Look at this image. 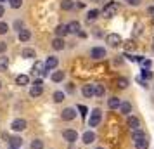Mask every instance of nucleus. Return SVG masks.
I'll return each instance as SVG.
<instances>
[{"instance_id":"f257e3e1","label":"nucleus","mask_w":154,"mask_h":149,"mask_svg":"<svg viewBox=\"0 0 154 149\" xmlns=\"http://www.w3.org/2000/svg\"><path fill=\"white\" fill-rule=\"evenodd\" d=\"M100 121H102V109L100 107H95V109H92L90 113V118H88V125L92 128H95L100 125Z\"/></svg>"},{"instance_id":"f03ea898","label":"nucleus","mask_w":154,"mask_h":149,"mask_svg":"<svg viewBox=\"0 0 154 149\" xmlns=\"http://www.w3.org/2000/svg\"><path fill=\"white\" fill-rule=\"evenodd\" d=\"M118 9H119L118 2H109V4H106V7L102 9V16H104V17H112V16L118 12Z\"/></svg>"},{"instance_id":"7ed1b4c3","label":"nucleus","mask_w":154,"mask_h":149,"mask_svg":"<svg viewBox=\"0 0 154 149\" xmlns=\"http://www.w3.org/2000/svg\"><path fill=\"white\" fill-rule=\"evenodd\" d=\"M76 107H64L63 111H61V120L64 121H73L75 118H76Z\"/></svg>"},{"instance_id":"20e7f679","label":"nucleus","mask_w":154,"mask_h":149,"mask_svg":"<svg viewBox=\"0 0 154 149\" xmlns=\"http://www.w3.org/2000/svg\"><path fill=\"white\" fill-rule=\"evenodd\" d=\"M63 139L66 142L73 144V142L78 141V132L76 130H71V128H66V130H63Z\"/></svg>"},{"instance_id":"39448f33","label":"nucleus","mask_w":154,"mask_h":149,"mask_svg":"<svg viewBox=\"0 0 154 149\" xmlns=\"http://www.w3.org/2000/svg\"><path fill=\"white\" fill-rule=\"evenodd\" d=\"M106 43L109 47H118V45H121V36L118 33H109V35L106 36Z\"/></svg>"},{"instance_id":"423d86ee","label":"nucleus","mask_w":154,"mask_h":149,"mask_svg":"<svg viewBox=\"0 0 154 149\" xmlns=\"http://www.w3.org/2000/svg\"><path fill=\"white\" fill-rule=\"evenodd\" d=\"M90 57L95 59V61H102L106 57V49L104 47H94V49L90 50Z\"/></svg>"},{"instance_id":"0eeeda50","label":"nucleus","mask_w":154,"mask_h":149,"mask_svg":"<svg viewBox=\"0 0 154 149\" xmlns=\"http://www.w3.org/2000/svg\"><path fill=\"white\" fill-rule=\"evenodd\" d=\"M126 127L130 128V130H139L140 128V120L137 118V116H133V114H130V116H126Z\"/></svg>"},{"instance_id":"6e6552de","label":"nucleus","mask_w":154,"mask_h":149,"mask_svg":"<svg viewBox=\"0 0 154 149\" xmlns=\"http://www.w3.org/2000/svg\"><path fill=\"white\" fill-rule=\"evenodd\" d=\"M26 127H28V123H26L24 118H16V120L12 121V125H11V128H12L14 132H23Z\"/></svg>"},{"instance_id":"1a4fd4ad","label":"nucleus","mask_w":154,"mask_h":149,"mask_svg":"<svg viewBox=\"0 0 154 149\" xmlns=\"http://www.w3.org/2000/svg\"><path fill=\"white\" fill-rule=\"evenodd\" d=\"M119 113L125 114V116H130V113H132V102H130V101H121V104H119Z\"/></svg>"},{"instance_id":"9d476101","label":"nucleus","mask_w":154,"mask_h":149,"mask_svg":"<svg viewBox=\"0 0 154 149\" xmlns=\"http://www.w3.org/2000/svg\"><path fill=\"white\" fill-rule=\"evenodd\" d=\"M94 141H95V132H94V130L83 132V135H82V142H83V144H94Z\"/></svg>"},{"instance_id":"9b49d317","label":"nucleus","mask_w":154,"mask_h":149,"mask_svg":"<svg viewBox=\"0 0 154 149\" xmlns=\"http://www.w3.org/2000/svg\"><path fill=\"white\" fill-rule=\"evenodd\" d=\"M119 104H121V99H119V97H116V95H111V97L107 99V107H109L111 111L119 109Z\"/></svg>"},{"instance_id":"f8f14e48","label":"nucleus","mask_w":154,"mask_h":149,"mask_svg":"<svg viewBox=\"0 0 154 149\" xmlns=\"http://www.w3.org/2000/svg\"><path fill=\"white\" fill-rule=\"evenodd\" d=\"M82 94H83L85 99H92L94 97V83H87L82 87Z\"/></svg>"},{"instance_id":"ddd939ff","label":"nucleus","mask_w":154,"mask_h":149,"mask_svg":"<svg viewBox=\"0 0 154 149\" xmlns=\"http://www.w3.org/2000/svg\"><path fill=\"white\" fill-rule=\"evenodd\" d=\"M43 63L42 61H35V64H33V68H31V75L33 76H40L42 75V71H43Z\"/></svg>"},{"instance_id":"4468645a","label":"nucleus","mask_w":154,"mask_h":149,"mask_svg":"<svg viewBox=\"0 0 154 149\" xmlns=\"http://www.w3.org/2000/svg\"><path fill=\"white\" fill-rule=\"evenodd\" d=\"M42 94H43V85H35V83L31 85V88H29V95L31 97H40Z\"/></svg>"},{"instance_id":"2eb2a0df","label":"nucleus","mask_w":154,"mask_h":149,"mask_svg":"<svg viewBox=\"0 0 154 149\" xmlns=\"http://www.w3.org/2000/svg\"><path fill=\"white\" fill-rule=\"evenodd\" d=\"M133 144H135V149H147L149 147V139H147V135H144L142 139L135 141Z\"/></svg>"},{"instance_id":"dca6fc26","label":"nucleus","mask_w":154,"mask_h":149,"mask_svg":"<svg viewBox=\"0 0 154 149\" xmlns=\"http://www.w3.org/2000/svg\"><path fill=\"white\" fill-rule=\"evenodd\" d=\"M16 85H19V87L29 85V76L28 75H17L16 76Z\"/></svg>"},{"instance_id":"f3484780","label":"nucleus","mask_w":154,"mask_h":149,"mask_svg":"<svg viewBox=\"0 0 154 149\" xmlns=\"http://www.w3.org/2000/svg\"><path fill=\"white\" fill-rule=\"evenodd\" d=\"M64 47H66V42H64L63 38L56 36V38L52 40V49H54V50H63Z\"/></svg>"},{"instance_id":"a211bd4d","label":"nucleus","mask_w":154,"mask_h":149,"mask_svg":"<svg viewBox=\"0 0 154 149\" xmlns=\"http://www.w3.org/2000/svg\"><path fill=\"white\" fill-rule=\"evenodd\" d=\"M29 38H31V31H29L28 28H23L21 31H19V42H29Z\"/></svg>"},{"instance_id":"6ab92c4d","label":"nucleus","mask_w":154,"mask_h":149,"mask_svg":"<svg viewBox=\"0 0 154 149\" xmlns=\"http://www.w3.org/2000/svg\"><path fill=\"white\" fill-rule=\"evenodd\" d=\"M54 31H56V36H59V38H63V36H66V35H68V26H66V24H57Z\"/></svg>"},{"instance_id":"aec40b11","label":"nucleus","mask_w":154,"mask_h":149,"mask_svg":"<svg viewBox=\"0 0 154 149\" xmlns=\"http://www.w3.org/2000/svg\"><path fill=\"white\" fill-rule=\"evenodd\" d=\"M106 94V87L102 83H97V85H94V97H102Z\"/></svg>"},{"instance_id":"412c9836","label":"nucleus","mask_w":154,"mask_h":149,"mask_svg":"<svg viewBox=\"0 0 154 149\" xmlns=\"http://www.w3.org/2000/svg\"><path fill=\"white\" fill-rule=\"evenodd\" d=\"M9 142H11V147L12 149H19L21 147V144H23V139L21 137H17V135H14V137L9 139Z\"/></svg>"},{"instance_id":"4be33fe9","label":"nucleus","mask_w":154,"mask_h":149,"mask_svg":"<svg viewBox=\"0 0 154 149\" xmlns=\"http://www.w3.org/2000/svg\"><path fill=\"white\" fill-rule=\"evenodd\" d=\"M66 26H68V33H75V35H76L78 31H80V23L78 21H71L69 24H66Z\"/></svg>"},{"instance_id":"5701e85b","label":"nucleus","mask_w":154,"mask_h":149,"mask_svg":"<svg viewBox=\"0 0 154 149\" xmlns=\"http://www.w3.org/2000/svg\"><path fill=\"white\" fill-rule=\"evenodd\" d=\"M57 64H59L57 57H47V61H45V68H47V70H54V68H57Z\"/></svg>"},{"instance_id":"b1692460","label":"nucleus","mask_w":154,"mask_h":149,"mask_svg":"<svg viewBox=\"0 0 154 149\" xmlns=\"http://www.w3.org/2000/svg\"><path fill=\"white\" fill-rule=\"evenodd\" d=\"M50 80H52V82H56V83L63 82V80H64V71H54V73L50 75Z\"/></svg>"},{"instance_id":"393cba45","label":"nucleus","mask_w":154,"mask_h":149,"mask_svg":"<svg viewBox=\"0 0 154 149\" xmlns=\"http://www.w3.org/2000/svg\"><path fill=\"white\" fill-rule=\"evenodd\" d=\"M21 56L24 57V59H33V57L36 56V52H35V49H23V52H21Z\"/></svg>"},{"instance_id":"a878e982","label":"nucleus","mask_w":154,"mask_h":149,"mask_svg":"<svg viewBox=\"0 0 154 149\" xmlns=\"http://www.w3.org/2000/svg\"><path fill=\"white\" fill-rule=\"evenodd\" d=\"M75 7V2L73 0H61V9L63 11H71Z\"/></svg>"},{"instance_id":"bb28decb","label":"nucleus","mask_w":154,"mask_h":149,"mask_svg":"<svg viewBox=\"0 0 154 149\" xmlns=\"http://www.w3.org/2000/svg\"><path fill=\"white\" fill-rule=\"evenodd\" d=\"M29 149H43V141L42 139H33L29 144Z\"/></svg>"},{"instance_id":"cd10ccee","label":"nucleus","mask_w":154,"mask_h":149,"mask_svg":"<svg viewBox=\"0 0 154 149\" xmlns=\"http://www.w3.org/2000/svg\"><path fill=\"white\" fill-rule=\"evenodd\" d=\"M9 68V57L0 56V71H7Z\"/></svg>"},{"instance_id":"c85d7f7f","label":"nucleus","mask_w":154,"mask_h":149,"mask_svg":"<svg viewBox=\"0 0 154 149\" xmlns=\"http://www.w3.org/2000/svg\"><path fill=\"white\" fill-rule=\"evenodd\" d=\"M116 85H118V88H126L128 87V78H125V76L116 78Z\"/></svg>"},{"instance_id":"c756f323","label":"nucleus","mask_w":154,"mask_h":149,"mask_svg":"<svg viewBox=\"0 0 154 149\" xmlns=\"http://www.w3.org/2000/svg\"><path fill=\"white\" fill-rule=\"evenodd\" d=\"M99 17V9H92V11H88V14H87V19H88V21H95V19H97Z\"/></svg>"},{"instance_id":"7c9ffc66","label":"nucleus","mask_w":154,"mask_h":149,"mask_svg":"<svg viewBox=\"0 0 154 149\" xmlns=\"http://www.w3.org/2000/svg\"><path fill=\"white\" fill-rule=\"evenodd\" d=\"M52 99H54V102H63V101H64V92L56 90V92L52 94Z\"/></svg>"},{"instance_id":"2f4dec72","label":"nucleus","mask_w":154,"mask_h":149,"mask_svg":"<svg viewBox=\"0 0 154 149\" xmlns=\"http://www.w3.org/2000/svg\"><path fill=\"white\" fill-rule=\"evenodd\" d=\"M144 135H146V134H144V132H142L140 128H139V130H133V132H132V139H133V142L139 141V139H142Z\"/></svg>"},{"instance_id":"473e14b6","label":"nucleus","mask_w":154,"mask_h":149,"mask_svg":"<svg viewBox=\"0 0 154 149\" xmlns=\"http://www.w3.org/2000/svg\"><path fill=\"white\" fill-rule=\"evenodd\" d=\"M76 109L80 111V114H82V118L85 120V116L88 114V107H87V106H82V104H80V106H76Z\"/></svg>"},{"instance_id":"72a5a7b5","label":"nucleus","mask_w":154,"mask_h":149,"mask_svg":"<svg viewBox=\"0 0 154 149\" xmlns=\"http://www.w3.org/2000/svg\"><path fill=\"white\" fill-rule=\"evenodd\" d=\"M9 5L12 9H19L23 5V0H9Z\"/></svg>"},{"instance_id":"f704fd0d","label":"nucleus","mask_w":154,"mask_h":149,"mask_svg":"<svg viewBox=\"0 0 154 149\" xmlns=\"http://www.w3.org/2000/svg\"><path fill=\"white\" fill-rule=\"evenodd\" d=\"M140 76L144 80H149V78H152V73H151V70H142L140 71Z\"/></svg>"},{"instance_id":"c9c22d12","label":"nucleus","mask_w":154,"mask_h":149,"mask_svg":"<svg viewBox=\"0 0 154 149\" xmlns=\"http://www.w3.org/2000/svg\"><path fill=\"white\" fill-rule=\"evenodd\" d=\"M7 31H9V24L2 21V23H0V35H5Z\"/></svg>"},{"instance_id":"e433bc0d","label":"nucleus","mask_w":154,"mask_h":149,"mask_svg":"<svg viewBox=\"0 0 154 149\" xmlns=\"http://www.w3.org/2000/svg\"><path fill=\"white\" fill-rule=\"evenodd\" d=\"M142 31H144V26H142V24H135V28H133V36L140 35Z\"/></svg>"},{"instance_id":"4c0bfd02","label":"nucleus","mask_w":154,"mask_h":149,"mask_svg":"<svg viewBox=\"0 0 154 149\" xmlns=\"http://www.w3.org/2000/svg\"><path fill=\"white\" fill-rule=\"evenodd\" d=\"M128 5H132V7H139L140 4H142V0H125Z\"/></svg>"},{"instance_id":"58836bf2","label":"nucleus","mask_w":154,"mask_h":149,"mask_svg":"<svg viewBox=\"0 0 154 149\" xmlns=\"http://www.w3.org/2000/svg\"><path fill=\"white\" fill-rule=\"evenodd\" d=\"M14 29H17V31H21V29H23V21H21V19L14 21Z\"/></svg>"},{"instance_id":"ea45409f","label":"nucleus","mask_w":154,"mask_h":149,"mask_svg":"<svg viewBox=\"0 0 154 149\" xmlns=\"http://www.w3.org/2000/svg\"><path fill=\"white\" fill-rule=\"evenodd\" d=\"M7 50V43L5 42H0V56H4V52Z\"/></svg>"},{"instance_id":"a19ab883","label":"nucleus","mask_w":154,"mask_h":149,"mask_svg":"<svg viewBox=\"0 0 154 149\" xmlns=\"http://www.w3.org/2000/svg\"><path fill=\"white\" fill-rule=\"evenodd\" d=\"M142 66H144V70H149V66H151V59H144V61H142Z\"/></svg>"},{"instance_id":"79ce46f5","label":"nucleus","mask_w":154,"mask_h":149,"mask_svg":"<svg viewBox=\"0 0 154 149\" xmlns=\"http://www.w3.org/2000/svg\"><path fill=\"white\" fill-rule=\"evenodd\" d=\"M66 92H75V83H68V85H66Z\"/></svg>"},{"instance_id":"37998d69","label":"nucleus","mask_w":154,"mask_h":149,"mask_svg":"<svg viewBox=\"0 0 154 149\" xmlns=\"http://www.w3.org/2000/svg\"><path fill=\"white\" fill-rule=\"evenodd\" d=\"M94 36H97V38H100V36H102V31H100V29H95V31H94Z\"/></svg>"},{"instance_id":"c03bdc74","label":"nucleus","mask_w":154,"mask_h":149,"mask_svg":"<svg viewBox=\"0 0 154 149\" xmlns=\"http://www.w3.org/2000/svg\"><path fill=\"white\" fill-rule=\"evenodd\" d=\"M125 49H126V50L133 49V42H126V43H125Z\"/></svg>"},{"instance_id":"a18cd8bd","label":"nucleus","mask_w":154,"mask_h":149,"mask_svg":"<svg viewBox=\"0 0 154 149\" xmlns=\"http://www.w3.org/2000/svg\"><path fill=\"white\" fill-rule=\"evenodd\" d=\"M76 35L80 36V38H87V33H85V31H82V29H80V31H78Z\"/></svg>"},{"instance_id":"49530a36","label":"nucleus","mask_w":154,"mask_h":149,"mask_svg":"<svg viewBox=\"0 0 154 149\" xmlns=\"http://www.w3.org/2000/svg\"><path fill=\"white\" fill-rule=\"evenodd\" d=\"M5 14V7H4V5H2V4H0V17H2V16Z\"/></svg>"},{"instance_id":"de8ad7c7","label":"nucleus","mask_w":154,"mask_h":149,"mask_svg":"<svg viewBox=\"0 0 154 149\" xmlns=\"http://www.w3.org/2000/svg\"><path fill=\"white\" fill-rule=\"evenodd\" d=\"M2 139H5V141H9L11 137H9V134H7V132H2Z\"/></svg>"},{"instance_id":"09e8293b","label":"nucleus","mask_w":154,"mask_h":149,"mask_svg":"<svg viewBox=\"0 0 154 149\" xmlns=\"http://www.w3.org/2000/svg\"><path fill=\"white\" fill-rule=\"evenodd\" d=\"M147 12H149V14H154V5H151V7L147 9Z\"/></svg>"},{"instance_id":"8fccbe9b","label":"nucleus","mask_w":154,"mask_h":149,"mask_svg":"<svg viewBox=\"0 0 154 149\" xmlns=\"http://www.w3.org/2000/svg\"><path fill=\"white\" fill-rule=\"evenodd\" d=\"M151 49H152V52H154V43H152V47H151Z\"/></svg>"},{"instance_id":"3c124183","label":"nucleus","mask_w":154,"mask_h":149,"mask_svg":"<svg viewBox=\"0 0 154 149\" xmlns=\"http://www.w3.org/2000/svg\"><path fill=\"white\" fill-rule=\"evenodd\" d=\"M94 149H104V147H94Z\"/></svg>"},{"instance_id":"603ef678","label":"nucleus","mask_w":154,"mask_h":149,"mask_svg":"<svg viewBox=\"0 0 154 149\" xmlns=\"http://www.w3.org/2000/svg\"><path fill=\"white\" fill-rule=\"evenodd\" d=\"M0 88H2V82H0Z\"/></svg>"},{"instance_id":"864d4df0","label":"nucleus","mask_w":154,"mask_h":149,"mask_svg":"<svg viewBox=\"0 0 154 149\" xmlns=\"http://www.w3.org/2000/svg\"><path fill=\"white\" fill-rule=\"evenodd\" d=\"M152 24H154V17H152Z\"/></svg>"},{"instance_id":"5fc2aeb1","label":"nucleus","mask_w":154,"mask_h":149,"mask_svg":"<svg viewBox=\"0 0 154 149\" xmlns=\"http://www.w3.org/2000/svg\"><path fill=\"white\" fill-rule=\"evenodd\" d=\"M0 2H5V0H0Z\"/></svg>"},{"instance_id":"6e6d98bb","label":"nucleus","mask_w":154,"mask_h":149,"mask_svg":"<svg viewBox=\"0 0 154 149\" xmlns=\"http://www.w3.org/2000/svg\"><path fill=\"white\" fill-rule=\"evenodd\" d=\"M11 149H12V147H11Z\"/></svg>"}]
</instances>
